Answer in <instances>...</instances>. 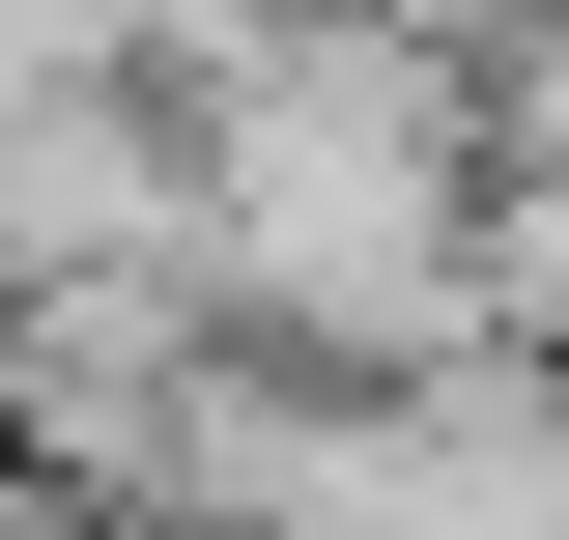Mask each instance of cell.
I'll return each mask as SVG.
<instances>
[{"instance_id": "1", "label": "cell", "mask_w": 569, "mask_h": 540, "mask_svg": "<svg viewBox=\"0 0 569 540\" xmlns=\"http://www.w3.org/2000/svg\"><path fill=\"white\" fill-rule=\"evenodd\" d=\"M200 142V313L284 370H456L485 341V58H370V29H257V58L171 86Z\"/></svg>"}]
</instances>
